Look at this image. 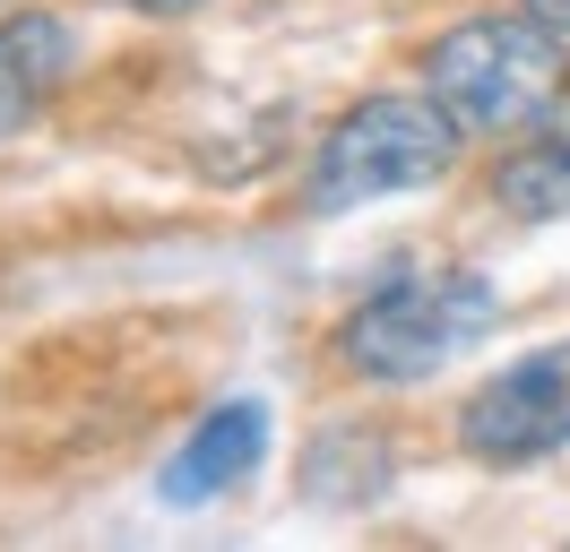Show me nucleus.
<instances>
[{"label":"nucleus","instance_id":"obj_1","mask_svg":"<svg viewBox=\"0 0 570 552\" xmlns=\"http://www.w3.org/2000/svg\"><path fill=\"white\" fill-rule=\"evenodd\" d=\"M424 87L450 112L459 130H528L544 121L570 87V34L553 18H466L424 52Z\"/></svg>","mask_w":570,"mask_h":552},{"label":"nucleus","instance_id":"obj_2","mask_svg":"<svg viewBox=\"0 0 570 552\" xmlns=\"http://www.w3.org/2000/svg\"><path fill=\"white\" fill-rule=\"evenodd\" d=\"M450 156H459V112L432 87L424 96H363L312 156V207L337 216V207L390 199V190H424L450 172Z\"/></svg>","mask_w":570,"mask_h":552},{"label":"nucleus","instance_id":"obj_3","mask_svg":"<svg viewBox=\"0 0 570 552\" xmlns=\"http://www.w3.org/2000/svg\"><path fill=\"white\" fill-rule=\"evenodd\" d=\"M493 319H501L493 276L432 268V276H397L372 303H355V319H346L337 345H346V363H355L363 379H424V372H441L450 354H466Z\"/></svg>","mask_w":570,"mask_h":552},{"label":"nucleus","instance_id":"obj_4","mask_svg":"<svg viewBox=\"0 0 570 552\" xmlns=\"http://www.w3.org/2000/svg\"><path fill=\"white\" fill-rule=\"evenodd\" d=\"M459 441L475 457H493V466L562 448L570 441V345H544V354H519L510 372H493L459 406Z\"/></svg>","mask_w":570,"mask_h":552},{"label":"nucleus","instance_id":"obj_5","mask_svg":"<svg viewBox=\"0 0 570 552\" xmlns=\"http://www.w3.org/2000/svg\"><path fill=\"white\" fill-rule=\"evenodd\" d=\"M259 457H268V414L250 406V397H234V406H216L208 423L190 432V448L165 466V501L190 510V501H208V492H225V483H243Z\"/></svg>","mask_w":570,"mask_h":552},{"label":"nucleus","instance_id":"obj_6","mask_svg":"<svg viewBox=\"0 0 570 552\" xmlns=\"http://www.w3.org/2000/svg\"><path fill=\"white\" fill-rule=\"evenodd\" d=\"M397 457L381 432H346V423H328L321 441H312V457H303V501H321V510H372L381 492H390Z\"/></svg>","mask_w":570,"mask_h":552},{"label":"nucleus","instance_id":"obj_7","mask_svg":"<svg viewBox=\"0 0 570 552\" xmlns=\"http://www.w3.org/2000/svg\"><path fill=\"white\" fill-rule=\"evenodd\" d=\"M61 69H70V27L61 18H9L0 27V138H18L36 121V103L52 96Z\"/></svg>","mask_w":570,"mask_h":552},{"label":"nucleus","instance_id":"obj_8","mask_svg":"<svg viewBox=\"0 0 570 552\" xmlns=\"http://www.w3.org/2000/svg\"><path fill=\"white\" fill-rule=\"evenodd\" d=\"M493 199L519 216V225H553L570 207V147L562 138H544V147H519L510 165L493 172Z\"/></svg>","mask_w":570,"mask_h":552},{"label":"nucleus","instance_id":"obj_9","mask_svg":"<svg viewBox=\"0 0 570 552\" xmlns=\"http://www.w3.org/2000/svg\"><path fill=\"white\" fill-rule=\"evenodd\" d=\"M121 9H147V18H181V9H199V0H121Z\"/></svg>","mask_w":570,"mask_h":552},{"label":"nucleus","instance_id":"obj_10","mask_svg":"<svg viewBox=\"0 0 570 552\" xmlns=\"http://www.w3.org/2000/svg\"><path fill=\"white\" fill-rule=\"evenodd\" d=\"M528 9H535V18H553V27L570 34V0H528Z\"/></svg>","mask_w":570,"mask_h":552},{"label":"nucleus","instance_id":"obj_11","mask_svg":"<svg viewBox=\"0 0 570 552\" xmlns=\"http://www.w3.org/2000/svg\"><path fill=\"white\" fill-rule=\"evenodd\" d=\"M553 138H562V147H570V96L553 103Z\"/></svg>","mask_w":570,"mask_h":552}]
</instances>
